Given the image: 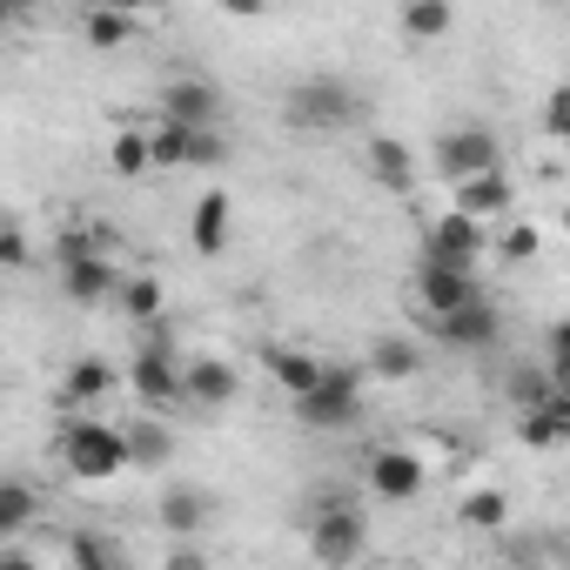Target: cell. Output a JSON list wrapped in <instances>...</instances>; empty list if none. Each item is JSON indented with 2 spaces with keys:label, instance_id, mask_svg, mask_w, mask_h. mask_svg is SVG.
Instances as JSON below:
<instances>
[{
  "label": "cell",
  "instance_id": "24",
  "mask_svg": "<svg viewBox=\"0 0 570 570\" xmlns=\"http://www.w3.org/2000/svg\"><path fill=\"white\" fill-rule=\"evenodd\" d=\"M363 376H376V383H410V376H423V350H416L410 336H376Z\"/></svg>",
  "mask_w": 570,
  "mask_h": 570
},
{
  "label": "cell",
  "instance_id": "8",
  "mask_svg": "<svg viewBox=\"0 0 570 570\" xmlns=\"http://www.w3.org/2000/svg\"><path fill=\"white\" fill-rule=\"evenodd\" d=\"M410 296H416L423 323H443V316H456L463 303H476V275H470V268H443V262H416Z\"/></svg>",
  "mask_w": 570,
  "mask_h": 570
},
{
  "label": "cell",
  "instance_id": "36",
  "mask_svg": "<svg viewBox=\"0 0 570 570\" xmlns=\"http://www.w3.org/2000/svg\"><path fill=\"white\" fill-rule=\"evenodd\" d=\"M161 570H208V550H202V543H168Z\"/></svg>",
  "mask_w": 570,
  "mask_h": 570
},
{
  "label": "cell",
  "instance_id": "15",
  "mask_svg": "<svg viewBox=\"0 0 570 570\" xmlns=\"http://www.w3.org/2000/svg\"><path fill=\"white\" fill-rule=\"evenodd\" d=\"M262 376L296 403V396H309V390L323 383V356H316V350H296V343H268V350H262Z\"/></svg>",
  "mask_w": 570,
  "mask_h": 570
},
{
  "label": "cell",
  "instance_id": "14",
  "mask_svg": "<svg viewBox=\"0 0 570 570\" xmlns=\"http://www.w3.org/2000/svg\"><path fill=\"white\" fill-rule=\"evenodd\" d=\"M161 121L175 128H222V88L202 81V75H181L161 88Z\"/></svg>",
  "mask_w": 570,
  "mask_h": 570
},
{
  "label": "cell",
  "instance_id": "34",
  "mask_svg": "<svg viewBox=\"0 0 570 570\" xmlns=\"http://www.w3.org/2000/svg\"><path fill=\"white\" fill-rule=\"evenodd\" d=\"M0 268H8V275L35 268V248H28V235H21V228H0Z\"/></svg>",
  "mask_w": 570,
  "mask_h": 570
},
{
  "label": "cell",
  "instance_id": "16",
  "mask_svg": "<svg viewBox=\"0 0 570 570\" xmlns=\"http://www.w3.org/2000/svg\"><path fill=\"white\" fill-rule=\"evenodd\" d=\"M436 343H450V350H490L497 336H503V316H497V303H463L456 316H443V323H423Z\"/></svg>",
  "mask_w": 570,
  "mask_h": 570
},
{
  "label": "cell",
  "instance_id": "26",
  "mask_svg": "<svg viewBox=\"0 0 570 570\" xmlns=\"http://www.w3.org/2000/svg\"><path fill=\"white\" fill-rule=\"evenodd\" d=\"M483 255H497L503 268H530V262L543 255V228H537L530 215H510V222L490 235V248H483Z\"/></svg>",
  "mask_w": 570,
  "mask_h": 570
},
{
  "label": "cell",
  "instance_id": "13",
  "mask_svg": "<svg viewBox=\"0 0 570 570\" xmlns=\"http://www.w3.org/2000/svg\"><path fill=\"white\" fill-rule=\"evenodd\" d=\"M242 396V370L228 356H188L181 363V403L195 410H228Z\"/></svg>",
  "mask_w": 570,
  "mask_h": 570
},
{
  "label": "cell",
  "instance_id": "7",
  "mask_svg": "<svg viewBox=\"0 0 570 570\" xmlns=\"http://www.w3.org/2000/svg\"><path fill=\"white\" fill-rule=\"evenodd\" d=\"M115 289H121V268H115V255H108L101 242L61 255V296H68L75 309H101V303H115Z\"/></svg>",
  "mask_w": 570,
  "mask_h": 570
},
{
  "label": "cell",
  "instance_id": "25",
  "mask_svg": "<svg viewBox=\"0 0 570 570\" xmlns=\"http://www.w3.org/2000/svg\"><path fill=\"white\" fill-rule=\"evenodd\" d=\"M563 436H570V396H550V403L517 416V443L523 450H557Z\"/></svg>",
  "mask_w": 570,
  "mask_h": 570
},
{
  "label": "cell",
  "instance_id": "28",
  "mask_svg": "<svg viewBox=\"0 0 570 570\" xmlns=\"http://www.w3.org/2000/svg\"><path fill=\"white\" fill-rule=\"evenodd\" d=\"M450 28H456V8H443V0H410V8L396 14L403 41H443Z\"/></svg>",
  "mask_w": 570,
  "mask_h": 570
},
{
  "label": "cell",
  "instance_id": "23",
  "mask_svg": "<svg viewBox=\"0 0 570 570\" xmlns=\"http://www.w3.org/2000/svg\"><path fill=\"white\" fill-rule=\"evenodd\" d=\"M81 41L95 55H121L128 41H141V14H128V8H88L81 14Z\"/></svg>",
  "mask_w": 570,
  "mask_h": 570
},
{
  "label": "cell",
  "instance_id": "4",
  "mask_svg": "<svg viewBox=\"0 0 570 570\" xmlns=\"http://www.w3.org/2000/svg\"><path fill=\"white\" fill-rule=\"evenodd\" d=\"M363 483H370L376 503H416L430 490V463L410 443H383V450L363 456Z\"/></svg>",
  "mask_w": 570,
  "mask_h": 570
},
{
  "label": "cell",
  "instance_id": "31",
  "mask_svg": "<svg viewBox=\"0 0 570 570\" xmlns=\"http://www.w3.org/2000/svg\"><path fill=\"white\" fill-rule=\"evenodd\" d=\"M503 396H510V403H517V416H523V410H537V403H550V396H563V390H557V383H550L537 363H523V370H510Z\"/></svg>",
  "mask_w": 570,
  "mask_h": 570
},
{
  "label": "cell",
  "instance_id": "1",
  "mask_svg": "<svg viewBox=\"0 0 570 570\" xmlns=\"http://www.w3.org/2000/svg\"><path fill=\"white\" fill-rule=\"evenodd\" d=\"M61 470L88 490H108L121 470H128V450H121V423H101V416H68L61 423V443H55Z\"/></svg>",
  "mask_w": 570,
  "mask_h": 570
},
{
  "label": "cell",
  "instance_id": "17",
  "mask_svg": "<svg viewBox=\"0 0 570 570\" xmlns=\"http://www.w3.org/2000/svg\"><path fill=\"white\" fill-rule=\"evenodd\" d=\"M363 168H370V181L390 188V195H410V188H416V155H410V141H396V135H370V141H363Z\"/></svg>",
  "mask_w": 570,
  "mask_h": 570
},
{
  "label": "cell",
  "instance_id": "20",
  "mask_svg": "<svg viewBox=\"0 0 570 570\" xmlns=\"http://www.w3.org/2000/svg\"><path fill=\"white\" fill-rule=\"evenodd\" d=\"M228 235H235V202H228L222 188L195 195V215H188V242H195V255H222Z\"/></svg>",
  "mask_w": 570,
  "mask_h": 570
},
{
  "label": "cell",
  "instance_id": "11",
  "mask_svg": "<svg viewBox=\"0 0 570 570\" xmlns=\"http://www.w3.org/2000/svg\"><path fill=\"white\" fill-rule=\"evenodd\" d=\"M450 215H470L476 228L510 222V215H517V181H510V168L476 175V181H456V188H450Z\"/></svg>",
  "mask_w": 570,
  "mask_h": 570
},
{
  "label": "cell",
  "instance_id": "32",
  "mask_svg": "<svg viewBox=\"0 0 570 570\" xmlns=\"http://www.w3.org/2000/svg\"><path fill=\"white\" fill-rule=\"evenodd\" d=\"M222 161H228V135H222V128H188L181 168H222Z\"/></svg>",
  "mask_w": 570,
  "mask_h": 570
},
{
  "label": "cell",
  "instance_id": "22",
  "mask_svg": "<svg viewBox=\"0 0 570 570\" xmlns=\"http://www.w3.org/2000/svg\"><path fill=\"white\" fill-rule=\"evenodd\" d=\"M115 309H121L128 323H161V316H168V289H161V275L128 268V275H121V289H115Z\"/></svg>",
  "mask_w": 570,
  "mask_h": 570
},
{
  "label": "cell",
  "instance_id": "12",
  "mask_svg": "<svg viewBox=\"0 0 570 570\" xmlns=\"http://www.w3.org/2000/svg\"><path fill=\"white\" fill-rule=\"evenodd\" d=\"M490 248V228H476L470 215H436L430 222V242H423V262H443V268H476Z\"/></svg>",
  "mask_w": 570,
  "mask_h": 570
},
{
  "label": "cell",
  "instance_id": "37",
  "mask_svg": "<svg viewBox=\"0 0 570 570\" xmlns=\"http://www.w3.org/2000/svg\"><path fill=\"white\" fill-rule=\"evenodd\" d=\"M0 570H41V557L21 550V543H0Z\"/></svg>",
  "mask_w": 570,
  "mask_h": 570
},
{
  "label": "cell",
  "instance_id": "2",
  "mask_svg": "<svg viewBox=\"0 0 570 570\" xmlns=\"http://www.w3.org/2000/svg\"><path fill=\"white\" fill-rule=\"evenodd\" d=\"M363 363H323V383L309 396H296V423L316 430V436H336V430H356L363 423Z\"/></svg>",
  "mask_w": 570,
  "mask_h": 570
},
{
  "label": "cell",
  "instance_id": "19",
  "mask_svg": "<svg viewBox=\"0 0 570 570\" xmlns=\"http://www.w3.org/2000/svg\"><path fill=\"white\" fill-rule=\"evenodd\" d=\"M121 450H128V470L161 476V470L175 463V430H168L161 416H141V423H128V430H121Z\"/></svg>",
  "mask_w": 570,
  "mask_h": 570
},
{
  "label": "cell",
  "instance_id": "3",
  "mask_svg": "<svg viewBox=\"0 0 570 570\" xmlns=\"http://www.w3.org/2000/svg\"><path fill=\"white\" fill-rule=\"evenodd\" d=\"M282 115H289L296 128H350L356 115H363V101H356V88L350 81H336V75H309V81H296L289 95H282Z\"/></svg>",
  "mask_w": 570,
  "mask_h": 570
},
{
  "label": "cell",
  "instance_id": "21",
  "mask_svg": "<svg viewBox=\"0 0 570 570\" xmlns=\"http://www.w3.org/2000/svg\"><path fill=\"white\" fill-rule=\"evenodd\" d=\"M510 517H517V510H510V490H497V483H476V490L456 497V523L476 530V537H503Z\"/></svg>",
  "mask_w": 570,
  "mask_h": 570
},
{
  "label": "cell",
  "instance_id": "30",
  "mask_svg": "<svg viewBox=\"0 0 570 570\" xmlns=\"http://www.w3.org/2000/svg\"><path fill=\"white\" fill-rule=\"evenodd\" d=\"M68 570H121V557L101 530H68Z\"/></svg>",
  "mask_w": 570,
  "mask_h": 570
},
{
  "label": "cell",
  "instance_id": "18",
  "mask_svg": "<svg viewBox=\"0 0 570 570\" xmlns=\"http://www.w3.org/2000/svg\"><path fill=\"white\" fill-rule=\"evenodd\" d=\"M121 390V370L108 363V356H75L68 363V376H61V396L75 403V416H88L95 403H108Z\"/></svg>",
  "mask_w": 570,
  "mask_h": 570
},
{
  "label": "cell",
  "instance_id": "6",
  "mask_svg": "<svg viewBox=\"0 0 570 570\" xmlns=\"http://www.w3.org/2000/svg\"><path fill=\"white\" fill-rule=\"evenodd\" d=\"M363 537H370L363 510H356V503H330V510H316V523H309V557H316L323 570H356Z\"/></svg>",
  "mask_w": 570,
  "mask_h": 570
},
{
  "label": "cell",
  "instance_id": "29",
  "mask_svg": "<svg viewBox=\"0 0 570 570\" xmlns=\"http://www.w3.org/2000/svg\"><path fill=\"white\" fill-rule=\"evenodd\" d=\"M155 161H148V128H115V141H108V175L115 181H141Z\"/></svg>",
  "mask_w": 570,
  "mask_h": 570
},
{
  "label": "cell",
  "instance_id": "35",
  "mask_svg": "<svg viewBox=\"0 0 570 570\" xmlns=\"http://www.w3.org/2000/svg\"><path fill=\"white\" fill-rule=\"evenodd\" d=\"M543 128H550V141L570 135V88H550V101H543Z\"/></svg>",
  "mask_w": 570,
  "mask_h": 570
},
{
  "label": "cell",
  "instance_id": "27",
  "mask_svg": "<svg viewBox=\"0 0 570 570\" xmlns=\"http://www.w3.org/2000/svg\"><path fill=\"white\" fill-rule=\"evenodd\" d=\"M35 517H41V490H35V483H21V476H0V543L28 537V530H35Z\"/></svg>",
  "mask_w": 570,
  "mask_h": 570
},
{
  "label": "cell",
  "instance_id": "5",
  "mask_svg": "<svg viewBox=\"0 0 570 570\" xmlns=\"http://www.w3.org/2000/svg\"><path fill=\"white\" fill-rule=\"evenodd\" d=\"M430 161H436V175H443V181L456 188V181L497 175V168H503V141H497L490 128H450V135H436Z\"/></svg>",
  "mask_w": 570,
  "mask_h": 570
},
{
  "label": "cell",
  "instance_id": "38",
  "mask_svg": "<svg viewBox=\"0 0 570 570\" xmlns=\"http://www.w3.org/2000/svg\"><path fill=\"white\" fill-rule=\"evenodd\" d=\"M21 35V8H8V0H0V48H8Z\"/></svg>",
  "mask_w": 570,
  "mask_h": 570
},
{
  "label": "cell",
  "instance_id": "33",
  "mask_svg": "<svg viewBox=\"0 0 570 570\" xmlns=\"http://www.w3.org/2000/svg\"><path fill=\"white\" fill-rule=\"evenodd\" d=\"M181 148H188V128L148 121V161H155V168H181Z\"/></svg>",
  "mask_w": 570,
  "mask_h": 570
},
{
  "label": "cell",
  "instance_id": "10",
  "mask_svg": "<svg viewBox=\"0 0 570 570\" xmlns=\"http://www.w3.org/2000/svg\"><path fill=\"white\" fill-rule=\"evenodd\" d=\"M155 523H161L168 543H202L208 523H215V497L202 483H168L161 503H155Z\"/></svg>",
  "mask_w": 570,
  "mask_h": 570
},
{
  "label": "cell",
  "instance_id": "39",
  "mask_svg": "<svg viewBox=\"0 0 570 570\" xmlns=\"http://www.w3.org/2000/svg\"><path fill=\"white\" fill-rule=\"evenodd\" d=\"M390 570H416V563H390Z\"/></svg>",
  "mask_w": 570,
  "mask_h": 570
},
{
  "label": "cell",
  "instance_id": "9",
  "mask_svg": "<svg viewBox=\"0 0 570 570\" xmlns=\"http://www.w3.org/2000/svg\"><path fill=\"white\" fill-rule=\"evenodd\" d=\"M121 383H128L148 410H168V403H181V356H175L168 343H141Z\"/></svg>",
  "mask_w": 570,
  "mask_h": 570
}]
</instances>
